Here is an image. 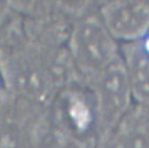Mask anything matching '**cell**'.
I'll list each match as a JSON object with an SVG mask.
<instances>
[{
	"label": "cell",
	"mask_w": 149,
	"mask_h": 148,
	"mask_svg": "<svg viewBox=\"0 0 149 148\" xmlns=\"http://www.w3.org/2000/svg\"><path fill=\"white\" fill-rule=\"evenodd\" d=\"M3 88L42 106H48L59 91L82 81L67 46L40 47L26 41L0 52Z\"/></svg>",
	"instance_id": "cell-1"
},
{
	"label": "cell",
	"mask_w": 149,
	"mask_h": 148,
	"mask_svg": "<svg viewBox=\"0 0 149 148\" xmlns=\"http://www.w3.org/2000/svg\"><path fill=\"white\" fill-rule=\"evenodd\" d=\"M66 46L78 74L85 83L121 59V43L104 23L99 10L74 19Z\"/></svg>",
	"instance_id": "cell-2"
},
{
	"label": "cell",
	"mask_w": 149,
	"mask_h": 148,
	"mask_svg": "<svg viewBox=\"0 0 149 148\" xmlns=\"http://www.w3.org/2000/svg\"><path fill=\"white\" fill-rule=\"evenodd\" d=\"M86 84L95 99L100 139L136 103L122 55L116 63Z\"/></svg>",
	"instance_id": "cell-3"
},
{
	"label": "cell",
	"mask_w": 149,
	"mask_h": 148,
	"mask_svg": "<svg viewBox=\"0 0 149 148\" xmlns=\"http://www.w3.org/2000/svg\"><path fill=\"white\" fill-rule=\"evenodd\" d=\"M46 107L0 90V148H33Z\"/></svg>",
	"instance_id": "cell-4"
},
{
	"label": "cell",
	"mask_w": 149,
	"mask_h": 148,
	"mask_svg": "<svg viewBox=\"0 0 149 148\" xmlns=\"http://www.w3.org/2000/svg\"><path fill=\"white\" fill-rule=\"evenodd\" d=\"M99 13L121 44L139 41L149 33V0H117L102 6Z\"/></svg>",
	"instance_id": "cell-5"
},
{
	"label": "cell",
	"mask_w": 149,
	"mask_h": 148,
	"mask_svg": "<svg viewBox=\"0 0 149 148\" xmlns=\"http://www.w3.org/2000/svg\"><path fill=\"white\" fill-rule=\"evenodd\" d=\"M97 148H149V105L133 104L127 114L99 139Z\"/></svg>",
	"instance_id": "cell-6"
},
{
	"label": "cell",
	"mask_w": 149,
	"mask_h": 148,
	"mask_svg": "<svg viewBox=\"0 0 149 148\" xmlns=\"http://www.w3.org/2000/svg\"><path fill=\"white\" fill-rule=\"evenodd\" d=\"M97 138L82 133L55 119L46 107L33 148H97Z\"/></svg>",
	"instance_id": "cell-7"
},
{
	"label": "cell",
	"mask_w": 149,
	"mask_h": 148,
	"mask_svg": "<svg viewBox=\"0 0 149 148\" xmlns=\"http://www.w3.org/2000/svg\"><path fill=\"white\" fill-rule=\"evenodd\" d=\"M121 55L136 103L149 105V53L136 41L121 44Z\"/></svg>",
	"instance_id": "cell-8"
},
{
	"label": "cell",
	"mask_w": 149,
	"mask_h": 148,
	"mask_svg": "<svg viewBox=\"0 0 149 148\" xmlns=\"http://www.w3.org/2000/svg\"><path fill=\"white\" fill-rule=\"evenodd\" d=\"M51 1L74 19L91 11L99 10L97 0H51Z\"/></svg>",
	"instance_id": "cell-9"
},
{
	"label": "cell",
	"mask_w": 149,
	"mask_h": 148,
	"mask_svg": "<svg viewBox=\"0 0 149 148\" xmlns=\"http://www.w3.org/2000/svg\"><path fill=\"white\" fill-rule=\"evenodd\" d=\"M139 41L142 43V45L144 46V48H145V50L149 53V33L144 38H142L141 40H139Z\"/></svg>",
	"instance_id": "cell-10"
},
{
	"label": "cell",
	"mask_w": 149,
	"mask_h": 148,
	"mask_svg": "<svg viewBox=\"0 0 149 148\" xmlns=\"http://www.w3.org/2000/svg\"><path fill=\"white\" fill-rule=\"evenodd\" d=\"M97 1H98L99 8H100L102 6H105V4H107V3L113 2V1H117V0H97Z\"/></svg>",
	"instance_id": "cell-11"
},
{
	"label": "cell",
	"mask_w": 149,
	"mask_h": 148,
	"mask_svg": "<svg viewBox=\"0 0 149 148\" xmlns=\"http://www.w3.org/2000/svg\"><path fill=\"white\" fill-rule=\"evenodd\" d=\"M6 12H8L6 8H0V25H1V22H2L3 17H4V15H6Z\"/></svg>",
	"instance_id": "cell-12"
},
{
	"label": "cell",
	"mask_w": 149,
	"mask_h": 148,
	"mask_svg": "<svg viewBox=\"0 0 149 148\" xmlns=\"http://www.w3.org/2000/svg\"><path fill=\"white\" fill-rule=\"evenodd\" d=\"M3 88V85H2V81H1V78H0V90Z\"/></svg>",
	"instance_id": "cell-13"
}]
</instances>
